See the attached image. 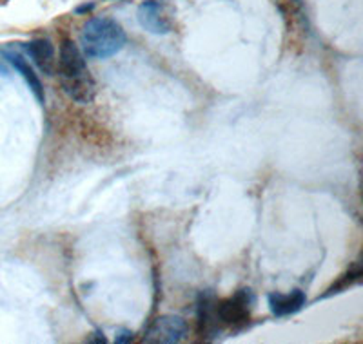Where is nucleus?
Returning a JSON list of instances; mask_svg holds the SVG:
<instances>
[{
  "mask_svg": "<svg viewBox=\"0 0 363 344\" xmlns=\"http://www.w3.org/2000/svg\"><path fill=\"white\" fill-rule=\"evenodd\" d=\"M0 73H2V74H6V73H8V71H6V67L2 66V62H0Z\"/></svg>",
  "mask_w": 363,
  "mask_h": 344,
  "instance_id": "14",
  "label": "nucleus"
},
{
  "mask_svg": "<svg viewBox=\"0 0 363 344\" xmlns=\"http://www.w3.org/2000/svg\"><path fill=\"white\" fill-rule=\"evenodd\" d=\"M187 336V323L178 316H160L145 330L144 343L173 344L180 343Z\"/></svg>",
  "mask_w": 363,
  "mask_h": 344,
  "instance_id": "5",
  "label": "nucleus"
},
{
  "mask_svg": "<svg viewBox=\"0 0 363 344\" xmlns=\"http://www.w3.org/2000/svg\"><path fill=\"white\" fill-rule=\"evenodd\" d=\"M138 22L145 31L153 35H169L174 28V15L169 6L158 0H145L138 8Z\"/></svg>",
  "mask_w": 363,
  "mask_h": 344,
  "instance_id": "4",
  "label": "nucleus"
},
{
  "mask_svg": "<svg viewBox=\"0 0 363 344\" xmlns=\"http://www.w3.org/2000/svg\"><path fill=\"white\" fill-rule=\"evenodd\" d=\"M133 339H135V333H133L131 330H128V328H120L118 332H116V337H115V340L118 344H128V343H131Z\"/></svg>",
  "mask_w": 363,
  "mask_h": 344,
  "instance_id": "11",
  "label": "nucleus"
},
{
  "mask_svg": "<svg viewBox=\"0 0 363 344\" xmlns=\"http://www.w3.org/2000/svg\"><path fill=\"white\" fill-rule=\"evenodd\" d=\"M359 277H362V268H359V265H354V267H352L351 270H349V274L343 275V277L340 279L338 283L333 285V287H330L329 290H327L325 297H329V295H333V294H340V292L345 290V288L352 287V285H354V283H358Z\"/></svg>",
  "mask_w": 363,
  "mask_h": 344,
  "instance_id": "10",
  "label": "nucleus"
},
{
  "mask_svg": "<svg viewBox=\"0 0 363 344\" xmlns=\"http://www.w3.org/2000/svg\"><path fill=\"white\" fill-rule=\"evenodd\" d=\"M216 297L211 292H202L196 303V316H199V333L202 339H215L220 333V324L215 311Z\"/></svg>",
  "mask_w": 363,
  "mask_h": 344,
  "instance_id": "6",
  "label": "nucleus"
},
{
  "mask_svg": "<svg viewBox=\"0 0 363 344\" xmlns=\"http://www.w3.org/2000/svg\"><path fill=\"white\" fill-rule=\"evenodd\" d=\"M267 303L271 311L277 317L293 316L296 311L306 306L307 297L301 290H293L291 294H280V292H272L267 295Z\"/></svg>",
  "mask_w": 363,
  "mask_h": 344,
  "instance_id": "8",
  "label": "nucleus"
},
{
  "mask_svg": "<svg viewBox=\"0 0 363 344\" xmlns=\"http://www.w3.org/2000/svg\"><path fill=\"white\" fill-rule=\"evenodd\" d=\"M256 304V295L251 288H240L231 297L216 301L215 311L220 328H240L244 326L252 314Z\"/></svg>",
  "mask_w": 363,
  "mask_h": 344,
  "instance_id": "3",
  "label": "nucleus"
},
{
  "mask_svg": "<svg viewBox=\"0 0 363 344\" xmlns=\"http://www.w3.org/2000/svg\"><path fill=\"white\" fill-rule=\"evenodd\" d=\"M2 55H4L6 60H8L9 64H11V66L15 67L18 73H21V76L26 80V84H28V87L31 89V93L35 95L37 102L44 105L45 95H44V87H42L40 78L35 74V71L31 69V66H29L28 62L24 60V57H22V55L18 53V51H15V50H4V51H2Z\"/></svg>",
  "mask_w": 363,
  "mask_h": 344,
  "instance_id": "9",
  "label": "nucleus"
},
{
  "mask_svg": "<svg viewBox=\"0 0 363 344\" xmlns=\"http://www.w3.org/2000/svg\"><path fill=\"white\" fill-rule=\"evenodd\" d=\"M58 78L64 93L80 105H89L96 96V84L87 69L86 57L73 40L66 38L60 44L57 60Z\"/></svg>",
  "mask_w": 363,
  "mask_h": 344,
  "instance_id": "1",
  "label": "nucleus"
},
{
  "mask_svg": "<svg viewBox=\"0 0 363 344\" xmlns=\"http://www.w3.org/2000/svg\"><path fill=\"white\" fill-rule=\"evenodd\" d=\"M0 2H2V0H0Z\"/></svg>",
  "mask_w": 363,
  "mask_h": 344,
  "instance_id": "15",
  "label": "nucleus"
},
{
  "mask_svg": "<svg viewBox=\"0 0 363 344\" xmlns=\"http://www.w3.org/2000/svg\"><path fill=\"white\" fill-rule=\"evenodd\" d=\"M128 37L124 28L113 18L96 17L84 24L80 31V47L86 58L106 60L124 50Z\"/></svg>",
  "mask_w": 363,
  "mask_h": 344,
  "instance_id": "2",
  "label": "nucleus"
},
{
  "mask_svg": "<svg viewBox=\"0 0 363 344\" xmlns=\"http://www.w3.org/2000/svg\"><path fill=\"white\" fill-rule=\"evenodd\" d=\"M93 9V4L89 6H82V8H77V13H84V11H91Z\"/></svg>",
  "mask_w": 363,
  "mask_h": 344,
  "instance_id": "13",
  "label": "nucleus"
},
{
  "mask_svg": "<svg viewBox=\"0 0 363 344\" xmlns=\"http://www.w3.org/2000/svg\"><path fill=\"white\" fill-rule=\"evenodd\" d=\"M96 337H87V343H106V337L102 332H95Z\"/></svg>",
  "mask_w": 363,
  "mask_h": 344,
  "instance_id": "12",
  "label": "nucleus"
},
{
  "mask_svg": "<svg viewBox=\"0 0 363 344\" xmlns=\"http://www.w3.org/2000/svg\"><path fill=\"white\" fill-rule=\"evenodd\" d=\"M26 53L35 62V66L48 76H53L57 71V57H55V47L48 38H35L29 44L24 45Z\"/></svg>",
  "mask_w": 363,
  "mask_h": 344,
  "instance_id": "7",
  "label": "nucleus"
}]
</instances>
